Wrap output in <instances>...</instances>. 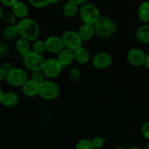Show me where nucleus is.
Wrapping results in <instances>:
<instances>
[{"label": "nucleus", "instance_id": "nucleus-8", "mask_svg": "<svg viewBox=\"0 0 149 149\" xmlns=\"http://www.w3.org/2000/svg\"><path fill=\"white\" fill-rule=\"evenodd\" d=\"M62 66L55 58H48L45 60L42 67V71L45 77L48 79H54L61 73Z\"/></svg>", "mask_w": 149, "mask_h": 149}, {"label": "nucleus", "instance_id": "nucleus-30", "mask_svg": "<svg viewBox=\"0 0 149 149\" xmlns=\"http://www.w3.org/2000/svg\"><path fill=\"white\" fill-rule=\"evenodd\" d=\"M141 131L143 136L146 139L149 140V122H146L143 123V125H142Z\"/></svg>", "mask_w": 149, "mask_h": 149}, {"label": "nucleus", "instance_id": "nucleus-35", "mask_svg": "<svg viewBox=\"0 0 149 149\" xmlns=\"http://www.w3.org/2000/svg\"><path fill=\"white\" fill-rule=\"evenodd\" d=\"M87 1L88 0H69V1L74 3V4H77V5H78V4H84V3H86Z\"/></svg>", "mask_w": 149, "mask_h": 149}, {"label": "nucleus", "instance_id": "nucleus-24", "mask_svg": "<svg viewBox=\"0 0 149 149\" xmlns=\"http://www.w3.org/2000/svg\"><path fill=\"white\" fill-rule=\"evenodd\" d=\"M32 80H33L39 85L45 81V77L42 71H34L32 74Z\"/></svg>", "mask_w": 149, "mask_h": 149}, {"label": "nucleus", "instance_id": "nucleus-10", "mask_svg": "<svg viewBox=\"0 0 149 149\" xmlns=\"http://www.w3.org/2000/svg\"><path fill=\"white\" fill-rule=\"evenodd\" d=\"M45 48L48 52L53 54H58L64 49L61 38L56 36H51L45 41Z\"/></svg>", "mask_w": 149, "mask_h": 149}, {"label": "nucleus", "instance_id": "nucleus-28", "mask_svg": "<svg viewBox=\"0 0 149 149\" xmlns=\"http://www.w3.org/2000/svg\"><path fill=\"white\" fill-rule=\"evenodd\" d=\"M29 1L32 6L37 8L45 7L50 3V0H29Z\"/></svg>", "mask_w": 149, "mask_h": 149}, {"label": "nucleus", "instance_id": "nucleus-36", "mask_svg": "<svg viewBox=\"0 0 149 149\" xmlns=\"http://www.w3.org/2000/svg\"><path fill=\"white\" fill-rule=\"evenodd\" d=\"M145 65L146 68L149 70V54L148 55H146L145 57Z\"/></svg>", "mask_w": 149, "mask_h": 149}, {"label": "nucleus", "instance_id": "nucleus-20", "mask_svg": "<svg viewBox=\"0 0 149 149\" xmlns=\"http://www.w3.org/2000/svg\"><path fill=\"white\" fill-rule=\"evenodd\" d=\"M138 17L142 22H149V1H144L138 10Z\"/></svg>", "mask_w": 149, "mask_h": 149}, {"label": "nucleus", "instance_id": "nucleus-19", "mask_svg": "<svg viewBox=\"0 0 149 149\" xmlns=\"http://www.w3.org/2000/svg\"><path fill=\"white\" fill-rule=\"evenodd\" d=\"M15 47L19 53L24 56L27 52L30 51V42L24 38L20 37L16 41Z\"/></svg>", "mask_w": 149, "mask_h": 149}, {"label": "nucleus", "instance_id": "nucleus-26", "mask_svg": "<svg viewBox=\"0 0 149 149\" xmlns=\"http://www.w3.org/2000/svg\"><path fill=\"white\" fill-rule=\"evenodd\" d=\"M69 77L73 82H77L80 78V72L77 68H73L69 72Z\"/></svg>", "mask_w": 149, "mask_h": 149}, {"label": "nucleus", "instance_id": "nucleus-40", "mask_svg": "<svg viewBox=\"0 0 149 149\" xmlns=\"http://www.w3.org/2000/svg\"><path fill=\"white\" fill-rule=\"evenodd\" d=\"M128 149H140L139 148H137V147H131V148H128Z\"/></svg>", "mask_w": 149, "mask_h": 149}, {"label": "nucleus", "instance_id": "nucleus-3", "mask_svg": "<svg viewBox=\"0 0 149 149\" xmlns=\"http://www.w3.org/2000/svg\"><path fill=\"white\" fill-rule=\"evenodd\" d=\"M45 60L41 54L30 50L23 56V62L26 68L34 71H42Z\"/></svg>", "mask_w": 149, "mask_h": 149}, {"label": "nucleus", "instance_id": "nucleus-42", "mask_svg": "<svg viewBox=\"0 0 149 149\" xmlns=\"http://www.w3.org/2000/svg\"><path fill=\"white\" fill-rule=\"evenodd\" d=\"M146 149H149V142L148 143V144H147V146H146Z\"/></svg>", "mask_w": 149, "mask_h": 149}, {"label": "nucleus", "instance_id": "nucleus-27", "mask_svg": "<svg viewBox=\"0 0 149 149\" xmlns=\"http://www.w3.org/2000/svg\"><path fill=\"white\" fill-rule=\"evenodd\" d=\"M91 141L92 146H93V149H99L102 148L104 146V140L103 138H101V137H96V138H93Z\"/></svg>", "mask_w": 149, "mask_h": 149}, {"label": "nucleus", "instance_id": "nucleus-2", "mask_svg": "<svg viewBox=\"0 0 149 149\" xmlns=\"http://www.w3.org/2000/svg\"><path fill=\"white\" fill-rule=\"evenodd\" d=\"M95 33L101 37L108 38L113 36L116 32V26L110 18L107 17H99L93 24Z\"/></svg>", "mask_w": 149, "mask_h": 149}, {"label": "nucleus", "instance_id": "nucleus-23", "mask_svg": "<svg viewBox=\"0 0 149 149\" xmlns=\"http://www.w3.org/2000/svg\"><path fill=\"white\" fill-rule=\"evenodd\" d=\"M33 51L37 52L39 54H42V52H45L46 50V48H45V42L41 40H36L33 44Z\"/></svg>", "mask_w": 149, "mask_h": 149}, {"label": "nucleus", "instance_id": "nucleus-18", "mask_svg": "<svg viewBox=\"0 0 149 149\" xmlns=\"http://www.w3.org/2000/svg\"><path fill=\"white\" fill-rule=\"evenodd\" d=\"M18 95L16 93L10 92L4 94L1 103L7 107H13L18 104Z\"/></svg>", "mask_w": 149, "mask_h": 149}, {"label": "nucleus", "instance_id": "nucleus-17", "mask_svg": "<svg viewBox=\"0 0 149 149\" xmlns=\"http://www.w3.org/2000/svg\"><path fill=\"white\" fill-rule=\"evenodd\" d=\"M136 36L140 42L149 44V24L140 26L136 31Z\"/></svg>", "mask_w": 149, "mask_h": 149}, {"label": "nucleus", "instance_id": "nucleus-13", "mask_svg": "<svg viewBox=\"0 0 149 149\" xmlns=\"http://www.w3.org/2000/svg\"><path fill=\"white\" fill-rule=\"evenodd\" d=\"M39 85L33 80H27L23 85V93L26 97H34L39 93Z\"/></svg>", "mask_w": 149, "mask_h": 149}, {"label": "nucleus", "instance_id": "nucleus-33", "mask_svg": "<svg viewBox=\"0 0 149 149\" xmlns=\"http://www.w3.org/2000/svg\"><path fill=\"white\" fill-rule=\"evenodd\" d=\"M2 68L7 73L8 71H10V70L13 69V65H12V64L10 63L6 62L2 65Z\"/></svg>", "mask_w": 149, "mask_h": 149}, {"label": "nucleus", "instance_id": "nucleus-5", "mask_svg": "<svg viewBox=\"0 0 149 149\" xmlns=\"http://www.w3.org/2000/svg\"><path fill=\"white\" fill-rule=\"evenodd\" d=\"M59 94V88L57 84L52 81H46L39 84V93L44 100H52L56 98Z\"/></svg>", "mask_w": 149, "mask_h": 149}, {"label": "nucleus", "instance_id": "nucleus-34", "mask_svg": "<svg viewBox=\"0 0 149 149\" xmlns=\"http://www.w3.org/2000/svg\"><path fill=\"white\" fill-rule=\"evenodd\" d=\"M7 72L2 68V67H0V81L4 80L6 78Z\"/></svg>", "mask_w": 149, "mask_h": 149}, {"label": "nucleus", "instance_id": "nucleus-15", "mask_svg": "<svg viewBox=\"0 0 149 149\" xmlns=\"http://www.w3.org/2000/svg\"><path fill=\"white\" fill-rule=\"evenodd\" d=\"M74 61L78 63L85 64L89 61L90 55H89V51L86 48L81 47L74 51Z\"/></svg>", "mask_w": 149, "mask_h": 149}, {"label": "nucleus", "instance_id": "nucleus-25", "mask_svg": "<svg viewBox=\"0 0 149 149\" xmlns=\"http://www.w3.org/2000/svg\"><path fill=\"white\" fill-rule=\"evenodd\" d=\"M75 149H93V148L91 141L88 139H83L77 143Z\"/></svg>", "mask_w": 149, "mask_h": 149}, {"label": "nucleus", "instance_id": "nucleus-9", "mask_svg": "<svg viewBox=\"0 0 149 149\" xmlns=\"http://www.w3.org/2000/svg\"><path fill=\"white\" fill-rule=\"evenodd\" d=\"M112 63L111 55L105 52H99L93 56L92 65L98 69H105L108 68Z\"/></svg>", "mask_w": 149, "mask_h": 149}, {"label": "nucleus", "instance_id": "nucleus-12", "mask_svg": "<svg viewBox=\"0 0 149 149\" xmlns=\"http://www.w3.org/2000/svg\"><path fill=\"white\" fill-rule=\"evenodd\" d=\"M74 52L66 48L61 50L58 54L57 57V61L62 67L70 65L74 61Z\"/></svg>", "mask_w": 149, "mask_h": 149}, {"label": "nucleus", "instance_id": "nucleus-11", "mask_svg": "<svg viewBox=\"0 0 149 149\" xmlns=\"http://www.w3.org/2000/svg\"><path fill=\"white\" fill-rule=\"evenodd\" d=\"M146 55L142 49L138 48H133L129 51L127 54V59L130 64L134 66H140L145 63Z\"/></svg>", "mask_w": 149, "mask_h": 149}, {"label": "nucleus", "instance_id": "nucleus-31", "mask_svg": "<svg viewBox=\"0 0 149 149\" xmlns=\"http://www.w3.org/2000/svg\"><path fill=\"white\" fill-rule=\"evenodd\" d=\"M1 2L4 5L7 6V7H13L15 4L17 2H18V0H0Z\"/></svg>", "mask_w": 149, "mask_h": 149}, {"label": "nucleus", "instance_id": "nucleus-22", "mask_svg": "<svg viewBox=\"0 0 149 149\" xmlns=\"http://www.w3.org/2000/svg\"><path fill=\"white\" fill-rule=\"evenodd\" d=\"M3 34H4V37L7 39H14L18 34L17 26H15V25H10V26H7L4 29Z\"/></svg>", "mask_w": 149, "mask_h": 149}, {"label": "nucleus", "instance_id": "nucleus-37", "mask_svg": "<svg viewBox=\"0 0 149 149\" xmlns=\"http://www.w3.org/2000/svg\"><path fill=\"white\" fill-rule=\"evenodd\" d=\"M3 96H4V93H3V91L2 90H1V88L0 87V103H1V101H2Z\"/></svg>", "mask_w": 149, "mask_h": 149}, {"label": "nucleus", "instance_id": "nucleus-21", "mask_svg": "<svg viewBox=\"0 0 149 149\" xmlns=\"http://www.w3.org/2000/svg\"><path fill=\"white\" fill-rule=\"evenodd\" d=\"M77 11H78V7L77 4L70 1L66 3L63 8V13L67 17H74L77 13Z\"/></svg>", "mask_w": 149, "mask_h": 149}, {"label": "nucleus", "instance_id": "nucleus-4", "mask_svg": "<svg viewBox=\"0 0 149 149\" xmlns=\"http://www.w3.org/2000/svg\"><path fill=\"white\" fill-rule=\"evenodd\" d=\"M80 17L84 24L93 25L99 18V11L93 4L86 3L80 9Z\"/></svg>", "mask_w": 149, "mask_h": 149}, {"label": "nucleus", "instance_id": "nucleus-7", "mask_svg": "<svg viewBox=\"0 0 149 149\" xmlns=\"http://www.w3.org/2000/svg\"><path fill=\"white\" fill-rule=\"evenodd\" d=\"M61 39L64 47L73 52L81 47L83 42L77 32L74 31H67L64 32L61 36Z\"/></svg>", "mask_w": 149, "mask_h": 149}, {"label": "nucleus", "instance_id": "nucleus-6", "mask_svg": "<svg viewBox=\"0 0 149 149\" xmlns=\"http://www.w3.org/2000/svg\"><path fill=\"white\" fill-rule=\"evenodd\" d=\"M27 74L20 68H13L7 73L6 81L13 87L23 86L27 81Z\"/></svg>", "mask_w": 149, "mask_h": 149}, {"label": "nucleus", "instance_id": "nucleus-14", "mask_svg": "<svg viewBox=\"0 0 149 149\" xmlns=\"http://www.w3.org/2000/svg\"><path fill=\"white\" fill-rule=\"evenodd\" d=\"M95 33L93 25L83 24L78 29L77 33L83 41H89L93 36Z\"/></svg>", "mask_w": 149, "mask_h": 149}, {"label": "nucleus", "instance_id": "nucleus-39", "mask_svg": "<svg viewBox=\"0 0 149 149\" xmlns=\"http://www.w3.org/2000/svg\"><path fill=\"white\" fill-rule=\"evenodd\" d=\"M3 15V13H2V10H1V8L0 7V19H1V17H2Z\"/></svg>", "mask_w": 149, "mask_h": 149}, {"label": "nucleus", "instance_id": "nucleus-41", "mask_svg": "<svg viewBox=\"0 0 149 149\" xmlns=\"http://www.w3.org/2000/svg\"><path fill=\"white\" fill-rule=\"evenodd\" d=\"M116 149H126V148L123 146H119V147H118Z\"/></svg>", "mask_w": 149, "mask_h": 149}, {"label": "nucleus", "instance_id": "nucleus-38", "mask_svg": "<svg viewBox=\"0 0 149 149\" xmlns=\"http://www.w3.org/2000/svg\"><path fill=\"white\" fill-rule=\"evenodd\" d=\"M58 1V0H50V3L51 4H56Z\"/></svg>", "mask_w": 149, "mask_h": 149}, {"label": "nucleus", "instance_id": "nucleus-1", "mask_svg": "<svg viewBox=\"0 0 149 149\" xmlns=\"http://www.w3.org/2000/svg\"><path fill=\"white\" fill-rule=\"evenodd\" d=\"M18 33L21 37L29 42L37 39L39 34V29L37 23L31 18H23L17 24Z\"/></svg>", "mask_w": 149, "mask_h": 149}, {"label": "nucleus", "instance_id": "nucleus-16", "mask_svg": "<svg viewBox=\"0 0 149 149\" xmlns=\"http://www.w3.org/2000/svg\"><path fill=\"white\" fill-rule=\"evenodd\" d=\"M12 10H13V15L15 16L22 19L26 18V17L28 15V13H29L27 6L24 3L20 2V1H18V2L16 3L12 7Z\"/></svg>", "mask_w": 149, "mask_h": 149}, {"label": "nucleus", "instance_id": "nucleus-29", "mask_svg": "<svg viewBox=\"0 0 149 149\" xmlns=\"http://www.w3.org/2000/svg\"><path fill=\"white\" fill-rule=\"evenodd\" d=\"M3 18H4V21L6 23H9V24L14 25L15 23L16 20L15 17L14 15L11 14L10 13H5L4 14H3Z\"/></svg>", "mask_w": 149, "mask_h": 149}, {"label": "nucleus", "instance_id": "nucleus-32", "mask_svg": "<svg viewBox=\"0 0 149 149\" xmlns=\"http://www.w3.org/2000/svg\"><path fill=\"white\" fill-rule=\"evenodd\" d=\"M8 53V48L4 44L0 42V56H5Z\"/></svg>", "mask_w": 149, "mask_h": 149}]
</instances>
